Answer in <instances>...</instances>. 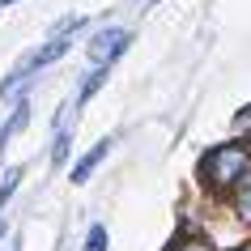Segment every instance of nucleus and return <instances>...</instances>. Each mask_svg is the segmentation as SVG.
Listing matches in <instances>:
<instances>
[{"mask_svg":"<svg viewBox=\"0 0 251 251\" xmlns=\"http://www.w3.org/2000/svg\"><path fill=\"white\" fill-rule=\"evenodd\" d=\"M234 251H251V247H234Z\"/></svg>","mask_w":251,"mask_h":251,"instance_id":"obj_14","label":"nucleus"},{"mask_svg":"<svg viewBox=\"0 0 251 251\" xmlns=\"http://www.w3.org/2000/svg\"><path fill=\"white\" fill-rule=\"evenodd\" d=\"M64 153H68V132H60L55 136V149H51V162H64Z\"/></svg>","mask_w":251,"mask_h":251,"instance_id":"obj_11","label":"nucleus"},{"mask_svg":"<svg viewBox=\"0 0 251 251\" xmlns=\"http://www.w3.org/2000/svg\"><path fill=\"white\" fill-rule=\"evenodd\" d=\"M85 251H106V226H90V238H85Z\"/></svg>","mask_w":251,"mask_h":251,"instance_id":"obj_8","label":"nucleus"},{"mask_svg":"<svg viewBox=\"0 0 251 251\" xmlns=\"http://www.w3.org/2000/svg\"><path fill=\"white\" fill-rule=\"evenodd\" d=\"M17 183H22V171H9V179L0 183V204H4V200H9V196L17 192Z\"/></svg>","mask_w":251,"mask_h":251,"instance_id":"obj_9","label":"nucleus"},{"mask_svg":"<svg viewBox=\"0 0 251 251\" xmlns=\"http://www.w3.org/2000/svg\"><path fill=\"white\" fill-rule=\"evenodd\" d=\"M106 149H111V141H98V145H94L90 153H85V158L77 162V166H73V183H85V179H90V171L106 158Z\"/></svg>","mask_w":251,"mask_h":251,"instance_id":"obj_4","label":"nucleus"},{"mask_svg":"<svg viewBox=\"0 0 251 251\" xmlns=\"http://www.w3.org/2000/svg\"><path fill=\"white\" fill-rule=\"evenodd\" d=\"M64 51H68V39H51L47 47H39V51H30L26 60H22V68H47L51 60H60Z\"/></svg>","mask_w":251,"mask_h":251,"instance_id":"obj_3","label":"nucleus"},{"mask_svg":"<svg viewBox=\"0 0 251 251\" xmlns=\"http://www.w3.org/2000/svg\"><path fill=\"white\" fill-rule=\"evenodd\" d=\"M179 251H209V247H204V243H183Z\"/></svg>","mask_w":251,"mask_h":251,"instance_id":"obj_12","label":"nucleus"},{"mask_svg":"<svg viewBox=\"0 0 251 251\" xmlns=\"http://www.w3.org/2000/svg\"><path fill=\"white\" fill-rule=\"evenodd\" d=\"M128 43H132L128 30H115V26H111V30H102V34H94V39H90V60L98 68H111V60H115Z\"/></svg>","mask_w":251,"mask_h":251,"instance_id":"obj_2","label":"nucleus"},{"mask_svg":"<svg viewBox=\"0 0 251 251\" xmlns=\"http://www.w3.org/2000/svg\"><path fill=\"white\" fill-rule=\"evenodd\" d=\"M0 234H4V226H0Z\"/></svg>","mask_w":251,"mask_h":251,"instance_id":"obj_15","label":"nucleus"},{"mask_svg":"<svg viewBox=\"0 0 251 251\" xmlns=\"http://www.w3.org/2000/svg\"><path fill=\"white\" fill-rule=\"evenodd\" d=\"M243 171H247V149L243 145H217L204 158V175H209L213 183H234Z\"/></svg>","mask_w":251,"mask_h":251,"instance_id":"obj_1","label":"nucleus"},{"mask_svg":"<svg viewBox=\"0 0 251 251\" xmlns=\"http://www.w3.org/2000/svg\"><path fill=\"white\" fill-rule=\"evenodd\" d=\"M238 213H243V222H251V175L238 187Z\"/></svg>","mask_w":251,"mask_h":251,"instance_id":"obj_7","label":"nucleus"},{"mask_svg":"<svg viewBox=\"0 0 251 251\" xmlns=\"http://www.w3.org/2000/svg\"><path fill=\"white\" fill-rule=\"evenodd\" d=\"M30 81H34V73H30V68H17L13 77L4 81V85H0V94H4V98H9V94H17V90H26Z\"/></svg>","mask_w":251,"mask_h":251,"instance_id":"obj_6","label":"nucleus"},{"mask_svg":"<svg viewBox=\"0 0 251 251\" xmlns=\"http://www.w3.org/2000/svg\"><path fill=\"white\" fill-rule=\"evenodd\" d=\"M4 4H13V0H0V9H4Z\"/></svg>","mask_w":251,"mask_h":251,"instance_id":"obj_13","label":"nucleus"},{"mask_svg":"<svg viewBox=\"0 0 251 251\" xmlns=\"http://www.w3.org/2000/svg\"><path fill=\"white\" fill-rule=\"evenodd\" d=\"M102 81H106V68H98V73H94V77L85 81V85H81V102H85V98H90V94L98 90V85H102Z\"/></svg>","mask_w":251,"mask_h":251,"instance_id":"obj_10","label":"nucleus"},{"mask_svg":"<svg viewBox=\"0 0 251 251\" xmlns=\"http://www.w3.org/2000/svg\"><path fill=\"white\" fill-rule=\"evenodd\" d=\"M26 119H30V102H17V111L9 115V124L0 128V149H4V145H9V141H13L17 132H22V128H26Z\"/></svg>","mask_w":251,"mask_h":251,"instance_id":"obj_5","label":"nucleus"}]
</instances>
